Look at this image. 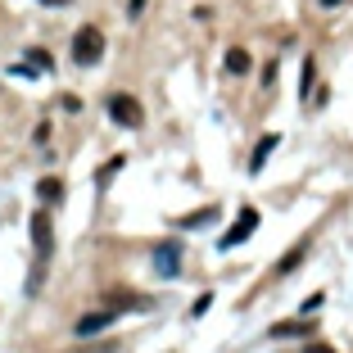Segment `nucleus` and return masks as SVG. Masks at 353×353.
<instances>
[{"label":"nucleus","mask_w":353,"mask_h":353,"mask_svg":"<svg viewBox=\"0 0 353 353\" xmlns=\"http://www.w3.org/2000/svg\"><path fill=\"white\" fill-rule=\"evenodd\" d=\"M73 59L82 63V68H91V63L104 59V32L95 28V23L77 28V37H73Z\"/></svg>","instance_id":"f257e3e1"},{"label":"nucleus","mask_w":353,"mask_h":353,"mask_svg":"<svg viewBox=\"0 0 353 353\" xmlns=\"http://www.w3.org/2000/svg\"><path fill=\"white\" fill-rule=\"evenodd\" d=\"M109 118H114L118 127H141V123H145V109H141L136 95L114 91V95H109Z\"/></svg>","instance_id":"f03ea898"},{"label":"nucleus","mask_w":353,"mask_h":353,"mask_svg":"<svg viewBox=\"0 0 353 353\" xmlns=\"http://www.w3.org/2000/svg\"><path fill=\"white\" fill-rule=\"evenodd\" d=\"M254 231H259V208H250V204H245V208H240V218H236V227H231L227 236L218 240V250H236L240 240H250Z\"/></svg>","instance_id":"7ed1b4c3"},{"label":"nucleus","mask_w":353,"mask_h":353,"mask_svg":"<svg viewBox=\"0 0 353 353\" xmlns=\"http://www.w3.org/2000/svg\"><path fill=\"white\" fill-rule=\"evenodd\" d=\"M32 250H37V259H50V250H54V231H50L46 208H41V213H32Z\"/></svg>","instance_id":"20e7f679"},{"label":"nucleus","mask_w":353,"mask_h":353,"mask_svg":"<svg viewBox=\"0 0 353 353\" xmlns=\"http://www.w3.org/2000/svg\"><path fill=\"white\" fill-rule=\"evenodd\" d=\"M114 326V308H100V312H86V317H77V326H73V335H95V331H109Z\"/></svg>","instance_id":"39448f33"},{"label":"nucleus","mask_w":353,"mask_h":353,"mask_svg":"<svg viewBox=\"0 0 353 353\" xmlns=\"http://www.w3.org/2000/svg\"><path fill=\"white\" fill-rule=\"evenodd\" d=\"M176 259H181V250H176L172 240H163V245L154 250V268L163 272V276H176Z\"/></svg>","instance_id":"423d86ee"},{"label":"nucleus","mask_w":353,"mask_h":353,"mask_svg":"<svg viewBox=\"0 0 353 353\" xmlns=\"http://www.w3.org/2000/svg\"><path fill=\"white\" fill-rule=\"evenodd\" d=\"M276 145H281V136H276V132H272V136H263L259 145H254V159H250V172H263V163H268V154H272V150H276Z\"/></svg>","instance_id":"0eeeda50"},{"label":"nucleus","mask_w":353,"mask_h":353,"mask_svg":"<svg viewBox=\"0 0 353 353\" xmlns=\"http://www.w3.org/2000/svg\"><path fill=\"white\" fill-rule=\"evenodd\" d=\"M312 326H308V317H294V322H276L268 335H276V340H290V335H308Z\"/></svg>","instance_id":"6e6552de"},{"label":"nucleus","mask_w":353,"mask_h":353,"mask_svg":"<svg viewBox=\"0 0 353 353\" xmlns=\"http://www.w3.org/2000/svg\"><path fill=\"white\" fill-rule=\"evenodd\" d=\"M37 190H41V204H59V199H63V181H59V176H41V186H37Z\"/></svg>","instance_id":"1a4fd4ad"},{"label":"nucleus","mask_w":353,"mask_h":353,"mask_svg":"<svg viewBox=\"0 0 353 353\" xmlns=\"http://www.w3.org/2000/svg\"><path fill=\"white\" fill-rule=\"evenodd\" d=\"M227 73H250V50H240V46H231L227 50Z\"/></svg>","instance_id":"9d476101"},{"label":"nucleus","mask_w":353,"mask_h":353,"mask_svg":"<svg viewBox=\"0 0 353 353\" xmlns=\"http://www.w3.org/2000/svg\"><path fill=\"white\" fill-rule=\"evenodd\" d=\"M303 250H308V245H303V240H299V245H294V250H290V254H285V259L276 263V276H290V272H294V268H299V263H303Z\"/></svg>","instance_id":"9b49d317"},{"label":"nucleus","mask_w":353,"mask_h":353,"mask_svg":"<svg viewBox=\"0 0 353 353\" xmlns=\"http://www.w3.org/2000/svg\"><path fill=\"white\" fill-rule=\"evenodd\" d=\"M114 299V308L123 312V308H136V312H145L150 308V299H141V294H109Z\"/></svg>","instance_id":"f8f14e48"},{"label":"nucleus","mask_w":353,"mask_h":353,"mask_svg":"<svg viewBox=\"0 0 353 353\" xmlns=\"http://www.w3.org/2000/svg\"><path fill=\"white\" fill-rule=\"evenodd\" d=\"M213 218H218V208L208 204V208H199V213H186V218L176 222V227H204V222H213Z\"/></svg>","instance_id":"ddd939ff"},{"label":"nucleus","mask_w":353,"mask_h":353,"mask_svg":"<svg viewBox=\"0 0 353 353\" xmlns=\"http://www.w3.org/2000/svg\"><path fill=\"white\" fill-rule=\"evenodd\" d=\"M28 63H32V68H41V73H50V68H54L50 50H28Z\"/></svg>","instance_id":"4468645a"},{"label":"nucleus","mask_w":353,"mask_h":353,"mask_svg":"<svg viewBox=\"0 0 353 353\" xmlns=\"http://www.w3.org/2000/svg\"><path fill=\"white\" fill-rule=\"evenodd\" d=\"M118 168H123V154H118V159H109V163H104L100 172H95V181H100V186H104V181H109V176H114Z\"/></svg>","instance_id":"2eb2a0df"},{"label":"nucleus","mask_w":353,"mask_h":353,"mask_svg":"<svg viewBox=\"0 0 353 353\" xmlns=\"http://www.w3.org/2000/svg\"><path fill=\"white\" fill-rule=\"evenodd\" d=\"M208 303H213V294H199V299H195V308H190V317H204V312H208Z\"/></svg>","instance_id":"dca6fc26"},{"label":"nucleus","mask_w":353,"mask_h":353,"mask_svg":"<svg viewBox=\"0 0 353 353\" xmlns=\"http://www.w3.org/2000/svg\"><path fill=\"white\" fill-rule=\"evenodd\" d=\"M303 95H312V59H303Z\"/></svg>","instance_id":"f3484780"},{"label":"nucleus","mask_w":353,"mask_h":353,"mask_svg":"<svg viewBox=\"0 0 353 353\" xmlns=\"http://www.w3.org/2000/svg\"><path fill=\"white\" fill-rule=\"evenodd\" d=\"M322 299H326V294H308V299H303V312H317V308H322Z\"/></svg>","instance_id":"a211bd4d"},{"label":"nucleus","mask_w":353,"mask_h":353,"mask_svg":"<svg viewBox=\"0 0 353 353\" xmlns=\"http://www.w3.org/2000/svg\"><path fill=\"white\" fill-rule=\"evenodd\" d=\"M41 5H54V10H63V5H73V0H41Z\"/></svg>","instance_id":"6ab92c4d"},{"label":"nucleus","mask_w":353,"mask_h":353,"mask_svg":"<svg viewBox=\"0 0 353 353\" xmlns=\"http://www.w3.org/2000/svg\"><path fill=\"white\" fill-rule=\"evenodd\" d=\"M322 5H326V10H331V5H340V0H322Z\"/></svg>","instance_id":"aec40b11"}]
</instances>
